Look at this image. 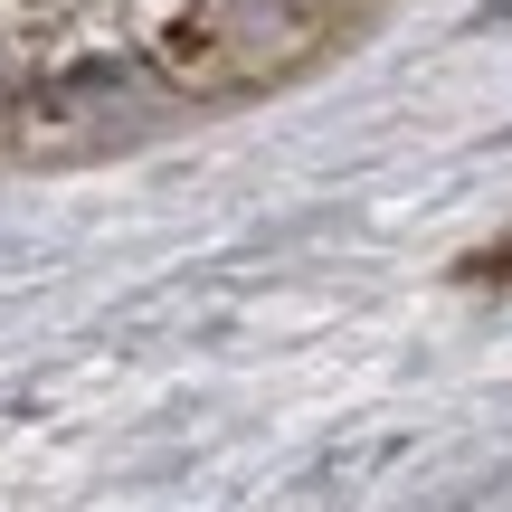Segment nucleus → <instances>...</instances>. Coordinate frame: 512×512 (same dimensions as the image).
I'll return each mask as SVG.
<instances>
[{"mask_svg":"<svg viewBox=\"0 0 512 512\" xmlns=\"http://www.w3.org/2000/svg\"><path fill=\"white\" fill-rule=\"evenodd\" d=\"M484 19H512V0H484Z\"/></svg>","mask_w":512,"mask_h":512,"instance_id":"nucleus-1","label":"nucleus"}]
</instances>
